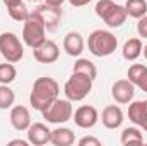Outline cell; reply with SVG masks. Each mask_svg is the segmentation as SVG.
<instances>
[{
	"mask_svg": "<svg viewBox=\"0 0 147 146\" xmlns=\"http://www.w3.org/2000/svg\"><path fill=\"white\" fill-rule=\"evenodd\" d=\"M60 96V86L53 77H38L33 83V89L29 95V102L31 107L34 110H43L46 108L51 102H55Z\"/></svg>",
	"mask_w": 147,
	"mask_h": 146,
	"instance_id": "cell-1",
	"label": "cell"
},
{
	"mask_svg": "<svg viewBox=\"0 0 147 146\" xmlns=\"http://www.w3.org/2000/svg\"><path fill=\"white\" fill-rule=\"evenodd\" d=\"M116 46H118V40L108 29H96L87 38V50L99 59L115 53Z\"/></svg>",
	"mask_w": 147,
	"mask_h": 146,
	"instance_id": "cell-2",
	"label": "cell"
},
{
	"mask_svg": "<svg viewBox=\"0 0 147 146\" xmlns=\"http://www.w3.org/2000/svg\"><path fill=\"white\" fill-rule=\"evenodd\" d=\"M94 12L98 17L105 21L108 28H120L127 21V10L123 5L115 3L113 0H99L94 7Z\"/></svg>",
	"mask_w": 147,
	"mask_h": 146,
	"instance_id": "cell-3",
	"label": "cell"
},
{
	"mask_svg": "<svg viewBox=\"0 0 147 146\" xmlns=\"http://www.w3.org/2000/svg\"><path fill=\"white\" fill-rule=\"evenodd\" d=\"M92 79L86 74L72 72L63 86V93L70 102H82L92 89Z\"/></svg>",
	"mask_w": 147,
	"mask_h": 146,
	"instance_id": "cell-4",
	"label": "cell"
},
{
	"mask_svg": "<svg viewBox=\"0 0 147 146\" xmlns=\"http://www.w3.org/2000/svg\"><path fill=\"white\" fill-rule=\"evenodd\" d=\"M46 40V26L43 24V21L38 17L34 12H31L28 16V19L24 21V28H22V41L29 46V48H36L43 41Z\"/></svg>",
	"mask_w": 147,
	"mask_h": 146,
	"instance_id": "cell-5",
	"label": "cell"
},
{
	"mask_svg": "<svg viewBox=\"0 0 147 146\" xmlns=\"http://www.w3.org/2000/svg\"><path fill=\"white\" fill-rule=\"evenodd\" d=\"M0 55L12 64H17L24 57V45L19 36L12 31H5L0 35Z\"/></svg>",
	"mask_w": 147,
	"mask_h": 146,
	"instance_id": "cell-6",
	"label": "cell"
},
{
	"mask_svg": "<svg viewBox=\"0 0 147 146\" xmlns=\"http://www.w3.org/2000/svg\"><path fill=\"white\" fill-rule=\"evenodd\" d=\"M41 113H43V119L46 122H50V124H65L67 120L72 119V115H74L72 102L69 98L62 100L58 96L55 102H51Z\"/></svg>",
	"mask_w": 147,
	"mask_h": 146,
	"instance_id": "cell-7",
	"label": "cell"
},
{
	"mask_svg": "<svg viewBox=\"0 0 147 146\" xmlns=\"http://www.w3.org/2000/svg\"><path fill=\"white\" fill-rule=\"evenodd\" d=\"M111 96L116 103L127 105L134 100L135 96V84L130 79H118L111 86Z\"/></svg>",
	"mask_w": 147,
	"mask_h": 146,
	"instance_id": "cell-8",
	"label": "cell"
},
{
	"mask_svg": "<svg viewBox=\"0 0 147 146\" xmlns=\"http://www.w3.org/2000/svg\"><path fill=\"white\" fill-rule=\"evenodd\" d=\"M33 12L43 21L46 29H55L62 19V7H53V5H48L45 2L41 5H38Z\"/></svg>",
	"mask_w": 147,
	"mask_h": 146,
	"instance_id": "cell-9",
	"label": "cell"
},
{
	"mask_svg": "<svg viewBox=\"0 0 147 146\" xmlns=\"http://www.w3.org/2000/svg\"><path fill=\"white\" fill-rule=\"evenodd\" d=\"M33 55H34L36 62H39V64H53L60 57V48L55 41L45 40L39 46H36L33 50Z\"/></svg>",
	"mask_w": 147,
	"mask_h": 146,
	"instance_id": "cell-10",
	"label": "cell"
},
{
	"mask_svg": "<svg viewBox=\"0 0 147 146\" xmlns=\"http://www.w3.org/2000/svg\"><path fill=\"white\" fill-rule=\"evenodd\" d=\"M99 120V113L92 105H82L74 112V122L80 129H92Z\"/></svg>",
	"mask_w": 147,
	"mask_h": 146,
	"instance_id": "cell-11",
	"label": "cell"
},
{
	"mask_svg": "<svg viewBox=\"0 0 147 146\" xmlns=\"http://www.w3.org/2000/svg\"><path fill=\"white\" fill-rule=\"evenodd\" d=\"M28 141H29V145L34 146L48 145L51 141V131L43 122H33L28 127Z\"/></svg>",
	"mask_w": 147,
	"mask_h": 146,
	"instance_id": "cell-12",
	"label": "cell"
},
{
	"mask_svg": "<svg viewBox=\"0 0 147 146\" xmlns=\"http://www.w3.org/2000/svg\"><path fill=\"white\" fill-rule=\"evenodd\" d=\"M9 119H10L12 127H14L16 131H19V132L28 131V127L33 124V122H31V113H29V110L26 108L24 105H14V107L10 108Z\"/></svg>",
	"mask_w": 147,
	"mask_h": 146,
	"instance_id": "cell-13",
	"label": "cell"
},
{
	"mask_svg": "<svg viewBox=\"0 0 147 146\" xmlns=\"http://www.w3.org/2000/svg\"><path fill=\"white\" fill-rule=\"evenodd\" d=\"M128 119L134 126L144 129L147 132V100L130 102L128 105Z\"/></svg>",
	"mask_w": 147,
	"mask_h": 146,
	"instance_id": "cell-14",
	"label": "cell"
},
{
	"mask_svg": "<svg viewBox=\"0 0 147 146\" xmlns=\"http://www.w3.org/2000/svg\"><path fill=\"white\" fill-rule=\"evenodd\" d=\"M123 112L118 105H108L105 107L101 112V124L106 127V129H118L121 124H123Z\"/></svg>",
	"mask_w": 147,
	"mask_h": 146,
	"instance_id": "cell-15",
	"label": "cell"
},
{
	"mask_svg": "<svg viewBox=\"0 0 147 146\" xmlns=\"http://www.w3.org/2000/svg\"><path fill=\"white\" fill-rule=\"evenodd\" d=\"M63 50L67 52V55L70 57H80V53L84 52V38L77 31H70L63 38Z\"/></svg>",
	"mask_w": 147,
	"mask_h": 146,
	"instance_id": "cell-16",
	"label": "cell"
},
{
	"mask_svg": "<svg viewBox=\"0 0 147 146\" xmlns=\"http://www.w3.org/2000/svg\"><path fill=\"white\" fill-rule=\"evenodd\" d=\"M51 145L55 146H70L75 143V134L69 127H57L51 131Z\"/></svg>",
	"mask_w": 147,
	"mask_h": 146,
	"instance_id": "cell-17",
	"label": "cell"
},
{
	"mask_svg": "<svg viewBox=\"0 0 147 146\" xmlns=\"http://www.w3.org/2000/svg\"><path fill=\"white\" fill-rule=\"evenodd\" d=\"M142 48L144 46H142L140 38H130L128 41H125V45L121 48V55H123L125 60L134 62V60H137L142 55Z\"/></svg>",
	"mask_w": 147,
	"mask_h": 146,
	"instance_id": "cell-18",
	"label": "cell"
},
{
	"mask_svg": "<svg viewBox=\"0 0 147 146\" xmlns=\"http://www.w3.org/2000/svg\"><path fill=\"white\" fill-rule=\"evenodd\" d=\"M120 143L123 146L128 145H144V136H142V131L139 127H127L121 131V136H120Z\"/></svg>",
	"mask_w": 147,
	"mask_h": 146,
	"instance_id": "cell-19",
	"label": "cell"
},
{
	"mask_svg": "<svg viewBox=\"0 0 147 146\" xmlns=\"http://www.w3.org/2000/svg\"><path fill=\"white\" fill-rule=\"evenodd\" d=\"M125 10L128 17L140 19L147 14V0H127Z\"/></svg>",
	"mask_w": 147,
	"mask_h": 146,
	"instance_id": "cell-20",
	"label": "cell"
},
{
	"mask_svg": "<svg viewBox=\"0 0 147 146\" xmlns=\"http://www.w3.org/2000/svg\"><path fill=\"white\" fill-rule=\"evenodd\" d=\"M72 72L86 74V76H89V77L94 81L96 76H98V69H96V65H94L91 60H87V59H77L75 64H74V71Z\"/></svg>",
	"mask_w": 147,
	"mask_h": 146,
	"instance_id": "cell-21",
	"label": "cell"
},
{
	"mask_svg": "<svg viewBox=\"0 0 147 146\" xmlns=\"http://www.w3.org/2000/svg\"><path fill=\"white\" fill-rule=\"evenodd\" d=\"M17 77V69L12 62H3L0 64V84H10Z\"/></svg>",
	"mask_w": 147,
	"mask_h": 146,
	"instance_id": "cell-22",
	"label": "cell"
},
{
	"mask_svg": "<svg viewBox=\"0 0 147 146\" xmlns=\"http://www.w3.org/2000/svg\"><path fill=\"white\" fill-rule=\"evenodd\" d=\"M7 10H9V16H10L14 21H17V23H24V21L28 19V16L31 14L22 0L17 2V3H14V5H10V7H7Z\"/></svg>",
	"mask_w": 147,
	"mask_h": 146,
	"instance_id": "cell-23",
	"label": "cell"
},
{
	"mask_svg": "<svg viewBox=\"0 0 147 146\" xmlns=\"http://www.w3.org/2000/svg\"><path fill=\"white\" fill-rule=\"evenodd\" d=\"M16 95L9 88V84H0V110H7L14 107Z\"/></svg>",
	"mask_w": 147,
	"mask_h": 146,
	"instance_id": "cell-24",
	"label": "cell"
},
{
	"mask_svg": "<svg viewBox=\"0 0 147 146\" xmlns=\"http://www.w3.org/2000/svg\"><path fill=\"white\" fill-rule=\"evenodd\" d=\"M147 71V65L146 64H132L130 67H128V72H127V79H130L134 84H135V88H137V83H139V79L144 76V72Z\"/></svg>",
	"mask_w": 147,
	"mask_h": 146,
	"instance_id": "cell-25",
	"label": "cell"
},
{
	"mask_svg": "<svg viewBox=\"0 0 147 146\" xmlns=\"http://www.w3.org/2000/svg\"><path fill=\"white\" fill-rule=\"evenodd\" d=\"M77 145L79 146H101V139H98V138H92V136H84L82 139H79L77 141Z\"/></svg>",
	"mask_w": 147,
	"mask_h": 146,
	"instance_id": "cell-26",
	"label": "cell"
},
{
	"mask_svg": "<svg viewBox=\"0 0 147 146\" xmlns=\"http://www.w3.org/2000/svg\"><path fill=\"white\" fill-rule=\"evenodd\" d=\"M137 21H139V23H137V33H139V36L147 38V14L144 17L137 19Z\"/></svg>",
	"mask_w": 147,
	"mask_h": 146,
	"instance_id": "cell-27",
	"label": "cell"
},
{
	"mask_svg": "<svg viewBox=\"0 0 147 146\" xmlns=\"http://www.w3.org/2000/svg\"><path fill=\"white\" fill-rule=\"evenodd\" d=\"M137 88H140L142 91H146V93H147V71L144 72V76L139 79V83H137Z\"/></svg>",
	"mask_w": 147,
	"mask_h": 146,
	"instance_id": "cell-28",
	"label": "cell"
},
{
	"mask_svg": "<svg viewBox=\"0 0 147 146\" xmlns=\"http://www.w3.org/2000/svg\"><path fill=\"white\" fill-rule=\"evenodd\" d=\"M69 2H70V5H74V7H84L89 2H92V0H69Z\"/></svg>",
	"mask_w": 147,
	"mask_h": 146,
	"instance_id": "cell-29",
	"label": "cell"
},
{
	"mask_svg": "<svg viewBox=\"0 0 147 146\" xmlns=\"http://www.w3.org/2000/svg\"><path fill=\"white\" fill-rule=\"evenodd\" d=\"M16 145H19V146H28L29 145V141L26 139H12V141H9V146H16Z\"/></svg>",
	"mask_w": 147,
	"mask_h": 146,
	"instance_id": "cell-30",
	"label": "cell"
},
{
	"mask_svg": "<svg viewBox=\"0 0 147 146\" xmlns=\"http://www.w3.org/2000/svg\"><path fill=\"white\" fill-rule=\"evenodd\" d=\"M45 3H48V5H53V7H62V3L65 2V0H43Z\"/></svg>",
	"mask_w": 147,
	"mask_h": 146,
	"instance_id": "cell-31",
	"label": "cell"
},
{
	"mask_svg": "<svg viewBox=\"0 0 147 146\" xmlns=\"http://www.w3.org/2000/svg\"><path fill=\"white\" fill-rule=\"evenodd\" d=\"M3 3H5V7H10V5H14V3H17V2H21V0H2Z\"/></svg>",
	"mask_w": 147,
	"mask_h": 146,
	"instance_id": "cell-32",
	"label": "cell"
},
{
	"mask_svg": "<svg viewBox=\"0 0 147 146\" xmlns=\"http://www.w3.org/2000/svg\"><path fill=\"white\" fill-rule=\"evenodd\" d=\"M142 53H144V57H146V60H147V45L142 48Z\"/></svg>",
	"mask_w": 147,
	"mask_h": 146,
	"instance_id": "cell-33",
	"label": "cell"
},
{
	"mask_svg": "<svg viewBox=\"0 0 147 146\" xmlns=\"http://www.w3.org/2000/svg\"><path fill=\"white\" fill-rule=\"evenodd\" d=\"M28 2H41V0H28Z\"/></svg>",
	"mask_w": 147,
	"mask_h": 146,
	"instance_id": "cell-34",
	"label": "cell"
}]
</instances>
